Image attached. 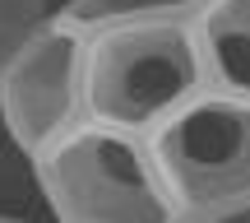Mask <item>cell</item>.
Instances as JSON below:
<instances>
[{
  "instance_id": "cell-1",
  "label": "cell",
  "mask_w": 250,
  "mask_h": 223,
  "mask_svg": "<svg viewBox=\"0 0 250 223\" xmlns=\"http://www.w3.org/2000/svg\"><path fill=\"white\" fill-rule=\"evenodd\" d=\"M46 209L65 223H176L148 135L83 116L28 158Z\"/></svg>"
},
{
  "instance_id": "cell-2",
  "label": "cell",
  "mask_w": 250,
  "mask_h": 223,
  "mask_svg": "<svg viewBox=\"0 0 250 223\" xmlns=\"http://www.w3.org/2000/svg\"><path fill=\"white\" fill-rule=\"evenodd\" d=\"M208 84L195 24H111L83 33V116L148 135Z\"/></svg>"
},
{
  "instance_id": "cell-3",
  "label": "cell",
  "mask_w": 250,
  "mask_h": 223,
  "mask_svg": "<svg viewBox=\"0 0 250 223\" xmlns=\"http://www.w3.org/2000/svg\"><path fill=\"white\" fill-rule=\"evenodd\" d=\"M176 223H232L250 209V98L204 84L148 130Z\"/></svg>"
},
{
  "instance_id": "cell-4",
  "label": "cell",
  "mask_w": 250,
  "mask_h": 223,
  "mask_svg": "<svg viewBox=\"0 0 250 223\" xmlns=\"http://www.w3.org/2000/svg\"><path fill=\"white\" fill-rule=\"evenodd\" d=\"M83 121V28L56 14L0 70V130L23 158Z\"/></svg>"
},
{
  "instance_id": "cell-5",
  "label": "cell",
  "mask_w": 250,
  "mask_h": 223,
  "mask_svg": "<svg viewBox=\"0 0 250 223\" xmlns=\"http://www.w3.org/2000/svg\"><path fill=\"white\" fill-rule=\"evenodd\" d=\"M208 84L250 98V0H208L195 19Z\"/></svg>"
},
{
  "instance_id": "cell-6",
  "label": "cell",
  "mask_w": 250,
  "mask_h": 223,
  "mask_svg": "<svg viewBox=\"0 0 250 223\" xmlns=\"http://www.w3.org/2000/svg\"><path fill=\"white\" fill-rule=\"evenodd\" d=\"M204 5L208 0H61V14L93 33L111 24H195Z\"/></svg>"
},
{
  "instance_id": "cell-7",
  "label": "cell",
  "mask_w": 250,
  "mask_h": 223,
  "mask_svg": "<svg viewBox=\"0 0 250 223\" xmlns=\"http://www.w3.org/2000/svg\"><path fill=\"white\" fill-rule=\"evenodd\" d=\"M61 14V0H0V70Z\"/></svg>"
}]
</instances>
